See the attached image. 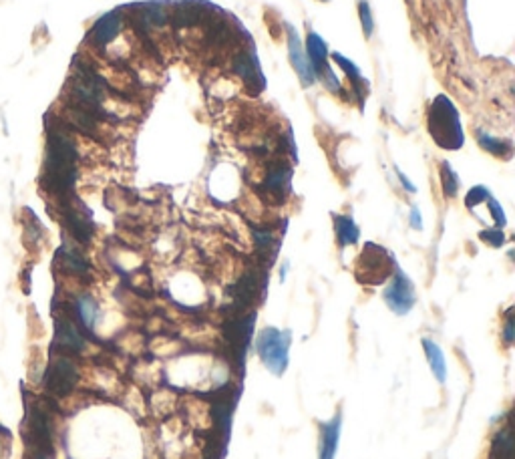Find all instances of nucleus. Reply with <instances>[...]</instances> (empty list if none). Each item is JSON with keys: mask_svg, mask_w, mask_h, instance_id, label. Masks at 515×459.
Wrapping results in <instances>:
<instances>
[{"mask_svg": "<svg viewBox=\"0 0 515 459\" xmlns=\"http://www.w3.org/2000/svg\"><path fill=\"white\" fill-rule=\"evenodd\" d=\"M77 145L63 123H49L46 131V153L42 181L49 192L56 195H69L77 180Z\"/></svg>", "mask_w": 515, "mask_h": 459, "instance_id": "nucleus-1", "label": "nucleus"}, {"mask_svg": "<svg viewBox=\"0 0 515 459\" xmlns=\"http://www.w3.org/2000/svg\"><path fill=\"white\" fill-rule=\"evenodd\" d=\"M335 230L336 240H338L340 248H347L350 244H356L359 236H361L359 226L354 224V220L350 216H335Z\"/></svg>", "mask_w": 515, "mask_h": 459, "instance_id": "nucleus-17", "label": "nucleus"}, {"mask_svg": "<svg viewBox=\"0 0 515 459\" xmlns=\"http://www.w3.org/2000/svg\"><path fill=\"white\" fill-rule=\"evenodd\" d=\"M411 228H413V230H421V228H423L421 212H418L417 206H413V208H411Z\"/></svg>", "mask_w": 515, "mask_h": 459, "instance_id": "nucleus-31", "label": "nucleus"}, {"mask_svg": "<svg viewBox=\"0 0 515 459\" xmlns=\"http://www.w3.org/2000/svg\"><path fill=\"white\" fill-rule=\"evenodd\" d=\"M385 302L389 305V308L395 312V314H399V317H403L407 314L413 306H415V288H413V282L409 280V276L401 272V270H397L395 272V276L390 279V282L387 284V288H385Z\"/></svg>", "mask_w": 515, "mask_h": 459, "instance_id": "nucleus-5", "label": "nucleus"}, {"mask_svg": "<svg viewBox=\"0 0 515 459\" xmlns=\"http://www.w3.org/2000/svg\"><path fill=\"white\" fill-rule=\"evenodd\" d=\"M439 173H441V185H443V192H445L447 197H455L459 192V178H457L455 169L451 167L449 161H443Z\"/></svg>", "mask_w": 515, "mask_h": 459, "instance_id": "nucleus-21", "label": "nucleus"}, {"mask_svg": "<svg viewBox=\"0 0 515 459\" xmlns=\"http://www.w3.org/2000/svg\"><path fill=\"white\" fill-rule=\"evenodd\" d=\"M491 453L495 459H511L514 455V435L509 427H502L497 435L493 437Z\"/></svg>", "mask_w": 515, "mask_h": 459, "instance_id": "nucleus-19", "label": "nucleus"}, {"mask_svg": "<svg viewBox=\"0 0 515 459\" xmlns=\"http://www.w3.org/2000/svg\"><path fill=\"white\" fill-rule=\"evenodd\" d=\"M306 56L312 65V69L316 73V77L321 75V71L328 65V47H326V41L318 37L316 32H308L306 37Z\"/></svg>", "mask_w": 515, "mask_h": 459, "instance_id": "nucleus-14", "label": "nucleus"}, {"mask_svg": "<svg viewBox=\"0 0 515 459\" xmlns=\"http://www.w3.org/2000/svg\"><path fill=\"white\" fill-rule=\"evenodd\" d=\"M75 308H77V314L85 324V329H95L99 319V306L97 302L89 296V294H81L77 300H75Z\"/></svg>", "mask_w": 515, "mask_h": 459, "instance_id": "nucleus-18", "label": "nucleus"}, {"mask_svg": "<svg viewBox=\"0 0 515 459\" xmlns=\"http://www.w3.org/2000/svg\"><path fill=\"white\" fill-rule=\"evenodd\" d=\"M423 347H425V355H427V361L431 367L433 375L439 383H445L447 379V362L443 350L439 348V345L431 341V338H423Z\"/></svg>", "mask_w": 515, "mask_h": 459, "instance_id": "nucleus-15", "label": "nucleus"}, {"mask_svg": "<svg viewBox=\"0 0 515 459\" xmlns=\"http://www.w3.org/2000/svg\"><path fill=\"white\" fill-rule=\"evenodd\" d=\"M232 67H234V73H236L240 79H244V83L248 87H262V73L258 69V61H256V55L254 51L250 53H237L232 61Z\"/></svg>", "mask_w": 515, "mask_h": 459, "instance_id": "nucleus-11", "label": "nucleus"}, {"mask_svg": "<svg viewBox=\"0 0 515 459\" xmlns=\"http://www.w3.org/2000/svg\"><path fill=\"white\" fill-rule=\"evenodd\" d=\"M392 260H390L389 252L385 250L383 246H376V244H366L362 248L361 256H359V262H356V276L364 284H380L383 280H387L390 276V270H392Z\"/></svg>", "mask_w": 515, "mask_h": 459, "instance_id": "nucleus-4", "label": "nucleus"}, {"mask_svg": "<svg viewBox=\"0 0 515 459\" xmlns=\"http://www.w3.org/2000/svg\"><path fill=\"white\" fill-rule=\"evenodd\" d=\"M121 28H123V16H121L119 11L103 14L97 23L91 27V30H89V41H91V44L95 49L103 51V49H107L119 37Z\"/></svg>", "mask_w": 515, "mask_h": 459, "instance_id": "nucleus-8", "label": "nucleus"}, {"mask_svg": "<svg viewBox=\"0 0 515 459\" xmlns=\"http://www.w3.org/2000/svg\"><path fill=\"white\" fill-rule=\"evenodd\" d=\"M254 238H256L260 254H272V250H274V234L270 230L258 228V230H254Z\"/></svg>", "mask_w": 515, "mask_h": 459, "instance_id": "nucleus-24", "label": "nucleus"}, {"mask_svg": "<svg viewBox=\"0 0 515 459\" xmlns=\"http://www.w3.org/2000/svg\"><path fill=\"white\" fill-rule=\"evenodd\" d=\"M290 181H292V167L280 161L266 171L262 192L270 195L272 200H284L290 194Z\"/></svg>", "mask_w": 515, "mask_h": 459, "instance_id": "nucleus-10", "label": "nucleus"}, {"mask_svg": "<svg viewBox=\"0 0 515 459\" xmlns=\"http://www.w3.org/2000/svg\"><path fill=\"white\" fill-rule=\"evenodd\" d=\"M395 171H397V176H399V181H401V185H403L404 190H407L409 194H415V192H417V188H415V183H413V181L409 180V178L404 176V173H403V171H401V169H399V167H395Z\"/></svg>", "mask_w": 515, "mask_h": 459, "instance_id": "nucleus-30", "label": "nucleus"}, {"mask_svg": "<svg viewBox=\"0 0 515 459\" xmlns=\"http://www.w3.org/2000/svg\"><path fill=\"white\" fill-rule=\"evenodd\" d=\"M333 59L336 61V65H338L340 69L347 73L348 79H350V83L356 87V93H359V95H362L361 85H366V83H364V77L361 75V71L356 69V67H354V63H350L347 56H342V55H338V53H335V55H333Z\"/></svg>", "mask_w": 515, "mask_h": 459, "instance_id": "nucleus-22", "label": "nucleus"}, {"mask_svg": "<svg viewBox=\"0 0 515 459\" xmlns=\"http://www.w3.org/2000/svg\"><path fill=\"white\" fill-rule=\"evenodd\" d=\"M288 345H290V333H282L274 326H266L258 333L256 338V350L264 367L274 373L282 375L288 367Z\"/></svg>", "mask_w": 515, "mask_h": 459, "instance_id": "nucleus-3", "label": "nucleus"}, {"mask_svg": "<svg viewBox=\"0 0 515 459\" xmlns=\"http://www.w3.org/2000/svg\"><path fill=\"white\" fill-rule=\"evenodd\" d=\"M65 224H67V230L70 232V236L75 238L77 242H81V244H89L93 234H95V226H93V220H91V214L85 209L83 204L69 202L65 206Z\"/></svg>", "mask_w": 515, "mask_h": 459, "instance_id": "nucleus-7", "label": "nucleus"}, {"mask_svg": "<svg viewBox=\"0 0 515 459\" xmlns=\"http://www.w3.org/2000/svg\"><path fill=\"white\" fill-rule=\"evenodd\" d=\"M429 133L435 143L443 149H459L463 145V129H461L459 111L455 103L447 95H437L433 99L429 115H427Z\"/></svg>", "mask_w": 515, "mask_h": 459, "instance_id": "nucleus-2", "label": "nucleus"}, {"mask_svg": "<svg viewBox=\"0 0 515 459\" xmlns=\"http://www.w3.org/2000/svg\"><path fill=\"white\" fill-rule=\"evenodd\" d=\"M79 381V369L69 357H56L46 373V389L55 397L69 395Z\"/></svg>", "mask_w": 515, "mask_h": 459, "instance_id": "nucleus-6", "label": "nucleus"}, {"mask_svg": "<svg viewBox=\"0 0 515 459\" xmlns=\"http://www.w3.org/2000/svg\"><path fill=\"white\" fill-rule=\"evenodd\" d=\"M151 405H154L155 413H157L159 409H163V411H161V415H171V413H173V409H175V405H178V395H173L171 391H161V393H155L154 399H151Z\"/></svg>", "mask_w": 515, "mask_h": 459, "instance_id": "nucleus-23", "label": "nucleus"}, {"mask_svg": "<svg viewBox=\"0 0 515 459\" xmlns=\"http://www.w3.org/2000/svg\"><path fill=\"white\" fill-rule=\"evenodd\" d=\"M324 2H326V0H324Z\"/></svg>", "mask_w": 515, "mask_h": 459, "instance_id": "nucleus-32", "label": "nucleus"}, {"mask_svg": "<svg viewBox=\"0 0 515 459\" xmlns=\"http://www.w3.org/2000/svg\"><path fill=\"white\" fill-rule=\"evenodd\" d=\"M58 262H61V268L73 276H85L89 272V264L85 262L83 256L69 246H63L58 250Z\"/></svg>", "mask_w": 515, "mask_h": 459, "instance_id": "nucleus-16", "label": "nucleus"}, {"mask_svg": "<svg viewBox=\"0 0 515 459\" xmlns=\"http://www.w3.org/2000/svg\"><path fill=\"white\" fill-rule=\"evenodd\" d=\"M485 204H488L489 212H491V218H493V222H495V228H503L507 220H505V214H503L500 202H495L493 197H489Z\"/></svg>", "mask_w": 515, "mask_h": 459, "instance_id": "nucleus-28", "label": "nucleus"}, {"mask_svg": "<svg viewBox=\"0 0 515 459\" xmlns=\"http://www.w3.org/2000/svg\"><path fill=\"white\" fill-rule=\"evenodd\" d=\"M477 141H479V147H483L485 152L495 155V157H509L511 155V143L505 140H497L489 133L483 131H477Z\"/></svg>", "mask_w": 515, "mask_h": 459, "instance_id": "nucleus-20", "label": "nucleus"}, {"mask_svg": "<svg viewBox=\"0 0 515 459\" xmlns=\"http://www.w3.org/2000/svg\"><path fill=\"white\" fill-rule=\"evenodd\" d=\"M55 343L56 347H61L63 350H69V353H81L85 348V338L69 319L56 320Z\"/></svg>", "mask_w": 515, "mask_h": 459, "instance_id": "nucleus-12", "label": "nucleus"}, {"mask_svg": "<svg viewBox=\"0 0 515 459\" xmlns=\"http://www.w3.org/2000/svg\"><path fill=\"white\" fill-rule=\"evenodd\" d=\"M340 413L333 421L321 425V447H318V459H335L340 439Z\"/></svg>", "mask_w": 515, "mask_h": 459, "instance_id": "nucleus-13", "label": "nucleus"}, {"mask_svg": "<svg viewBox=\"0 0 515 459\" xmlns=\"http://www.w3.org/2000/svg\"><path fill=\"white\" fill-rule=\"evenodd\" d=\"M288 56H290V63H292L296 75L300 77V83L304 89H310L312 85L316 83V73L312 69L310 61H308L306 53H304V47L302 41L298 37V32L292 27L288 28Z\"/></svg>", "mask_w": 515, "mask_h": 459, "instance_id": "nucleus-9", "label": "nucleus"}, {"mask_svg": "<svg viewBox=\"0 0 515 459\" xmlns=\"http://www.w3.org/2000/svg\"><path fill=\"white\" fill-rule=\"evenodd\" d=\"M489 197V190L488 188H483V185H475L471 188L469 192H467V197H465V206L469 209H475V206H479V204H485Z\"/></svg>", "mask_w": 515, "mask_h": 459, "instance_id": "nucleus-25", "label": "nucleus"}, {"mask_svg": "<svg viewBox=\"0 0 515 459\" xmlns=\"http://www.w3.org/2000/svg\"><path fill=\"white\" fill-rule=\"evenodd\" d=\"M481 240H485L489 246H493V248H500V246L505 244V234H503L500 228H493V230L481 232Z\"/></svg>", "mask_w": 515, "mask_h": 459, "instance_id": "nucleus-27", "label": "nucleus"}, {"mask_svg": "<svg viewBox=\"0 0 515 459\" xmlns=\"http://www.w3.org/2000/svg\"><path fill=\"white\" fill-rule=\"evenodd\" d=\"M502 334H503L505 345L509 347L515 338V322H514V314H511V310H509V312H507V317H505V324H503Z\"/></svg>", "mask_w": 515, "mask_h": 459, "instance_id": "nucleus-29", "label": "nucleus"}, {"mask_svg": "<svg viewBox=\"0 0 515 459\" xmlns=\"http://www.w3.org/2000/svg\"><path fill=\"white\" fill-rule=\"evenodd\" d=\"M359 14H361L364 37L371 39V37H373V30H375V23H373V13H371V6H368L366 0H361V4H359Z\"/></svg>", "mask_w": 515, "mask_h": 459, "instance_id": "nucleus-26", "label": "nucleus"}]
</instances>
